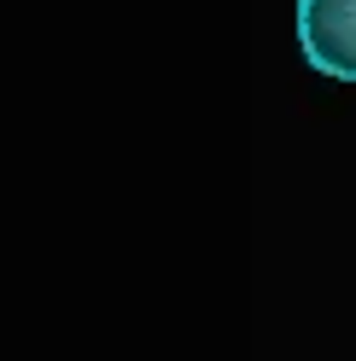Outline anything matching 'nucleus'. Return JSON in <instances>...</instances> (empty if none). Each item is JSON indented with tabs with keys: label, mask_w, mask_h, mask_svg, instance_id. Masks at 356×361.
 Listing matches in <instances>:
<instances>
[{
	"label": "nucleus",
	"mask_w": 356,
	"mask_h": 361,
	"mask_svg": "<svg viewBox=\"0 0 356 361\" xmlns=\"http://www.w3.org/2000/svg\"><path fill=\"white\" fill-rule=\"evenodd\" d=\"M304 64L333 82H356V0H298Z\"/></svg>",
	"instance_id": "obj_1"
}]
</instances>
